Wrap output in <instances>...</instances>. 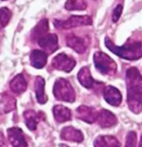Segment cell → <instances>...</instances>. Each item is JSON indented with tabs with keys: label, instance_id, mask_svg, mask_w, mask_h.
Returning <instances> with one entry per match:
<instances>
[{
	"label": "cell",
	"instance_id": "cell-1",
	"mask_svg": "<svg viewBox=\"0 0 142 147\" xmlns=\"http://www.w3.org/2000/svg\"><path fill=\"white\" fill-rule=\"evenodd\" d=\"M125 82L128 107L134 114H139L142 111V75L137 67L127 70Z\"/></svg>",
	"mask_w": 142,
	"mask_h": 147
},
{
	"label": "cell",
	"instance_id": "cell-2",
	"mask_svg": "<svg viewBox=\"0 0 142 147\" xmlns=\"http://www.w3.org/2000/svg\"><path fill=\"white\" fill-rule=\"evenodd\" d=\"M104 44L108 49L118 56L129 61L137 60L142 57V41L128 40L123 45H115L108 36L106 37Z\"/></svg>",
	"mask_w": 142,
	"mask_h": 147
},
{
	"label": "cell",
	"instance_id": "cell-3",
	"mask_svg": "<svg viewBox=\"0 0 142 147\" xmlns=\"http://www.w3.org/2000/svg\"><path fill=\"white\" fill-rule=\"evenodd\" d=\"M53 94L59 101L73 102L76 100V92L70 82L67 79L60 78L56 80L53 85Z\"/></svg>",
	"mask_w": 142,
	"mask_h": 147
},
{
	"label": "cell",
	"instance_id": "cell-4",
	"mask_svg": "<svg viewBox=\"0 0 142 147\" xmlns=\"http://www.w3.org/2000/svg\"><path fill=\"white\" fill-rule=\"evenodd\" d=\"M94 66L99 73L103 75H113L117 70V65L113 59L103 51H96L93 54Z\"/></svg>",
	"mask_w": 142,
	"mask_h": 147
},
{
	"label": "cell",
	"instance_id": "cell-5",
	"mask_svg": "<svg viewBox=\"0 0 142 147\" xmlns=\"http://www.w3.org/2000/svg\"><path fill=\"white\" fill-rule=\"evenodd\" d=\"M92 19L88 15H72L66 20H55L53 22L54 27L58 29H70L92 24Z\"/></svg>",
	"mask_w": 142,
	"mask_h": 147
},
{
	"label": "cell",
	"instance_id": "cell-6",
	"mask_svg": "<svg viewBox=\"0 0 142 147\" xmlns=\"http://www.w3.org/2000/svg\"><path fill=\"white\" fill-rule=\"evenodd\" d=\"M52 65L58 70L69 73L76 66V60L71 56L63 53H60L54 57L52 60Z\"/></svg>",
	"mask_w": 142,
	"mask_h": 147
},
{
	"label": "cell",
	"instance_id": "cell-7",
	"mask_svg": "<svg viewBox=\"0 0 142 147\" xmlns=\"http://www.w3.org/2000/svg\"><path fill=\"white\" fill-rule=\"evenodd\" d=\"M38 45L47 54H53L58 48V39L55 34H47L38 41Z\"/></svg>",
	"mask_w": 142,
	"mask_h": 147
},
{
	"label": "cell",
	"instance_id": "cell-8",
	"mask_svg": "<svg viewBox=\"0 0 142 147\" xmlns=\"http://www.w3.org/2000/svg\"><path fill=\"white\" fill-rule=\"evenodd\" d=\"M103 97L109 105L118 107L122 101V95L120 91L115 86L108 85L103 89Z\"/></svg>",
	"mask_w": 142,
	"mask_h": 147
},
{
	"label": "cell",
	"instance_id": "cell-9",
	"mask_svg": "<svg viewBox=\"0 0 142 147\" xmlns=\"http://www.w3.org/2000/svg\"><path fill=\"white\" fill-rule=\"evenodd\" d=\"M98 112L94 108L86 105H80L76 109V117L89 124L94 123L98 118Z\"/></svg>",
	"mask_w": 142,
	"mask_h": 147
},
{
	"label": "cell",
	"instance_id": "cell-10",
	"mask_svg": "<svg viewBox=\"0 0 142 147\" xmlns=\"http://www.w3.org/2000/svg\"><path fill=\"white\" fill-rule=\"evenodd\" d=\"M9 141L14 147H27V143L22 130L17 127L7 129Z\"/></svg>",
	"mask_w": 142,
	"mask_h": 147
},
{
	"label": "cell",
	"instance_id": "cell-11",
	"mask_svg": "<svg viewBox=\"0 0 142 147\" xmlns=\"http://www.w3.org/2000/svg\"><path fill=\"white\" fill-rule=\"evenodd\" d=\"M66 45L79 54L84 53L87 50V44L83 38L70 34L66 38Z\"/></svg>",
	"mask_w": 142,
	"mask_h": 147
},
{
	"label": "cell",
	"instance_id": "cell-12",
	"mask_svg": "<svg viewBox=\"0 0 142 147\" xmlns=\"http://www.w3.org/2000/svg\"><path fill=\"white\" fill-rule=\"evenodd\" d=\"M98 123L102 128H109L117 123V118L115 115L106 109H102L98 115Z\"/></svg>",
	"mask_w": 142,
	"mask_h": 147
},
{
	"label": "cell",
	"instance_id": "cell-13",
	"mask_svg": "<svg viewBox=\"0 0 142 147\" xmlns=\"http://www.w3.org/2000/svg\"><path fill=\"white\" fill-rule=\"evenodd\" d=\"M61 138L67 141L80 143L83 140L84 136L80 130L73 127H66L61 130Z\"/></svg>",
	"mask_w": 142,
	"mask_h": 147
},
{
	"label": "cell",
	"instance_id": "cell-14",
	"mask_svg": "<svg viewBox=\"0 0 142 147\" xmlns=\"http://www.w3.org/2000/svg\"><path fill=\"white\" fill-rule=\"evenodd\" d=\"M77 79L83 87L88 89H93L97 83L92 77L88 66H83L80 69L77 74Z\"/></svg>",
	"mask_w": 142,
	"mask_h": 147
},
{
	"label": "cell",
	"instance_id": "cell-15",
	"mask_svg": "<svg viewBox=\"0 0 142 147\" xmlns=\"http://www.w3.org/2000/svg\"><path fill=\"white\" fill-rule=\"evenodd\" d=\"M48 56L44 51L33 50L29 56L30 64L32 66L37 69L44 68L47 62Z\"/></svg>",
	"mask_w": 142,
	"mask_h": 147
},
{
	"label": "cell",
	"instance_id": "cell-16",
	"mask_svg": "<svg viewBox=\"0 0 142 147\" xmlns=\"http://www.w3.org/2000/svg\"><path fill=\"white\" fill-rule=\"evenodd\" d=\"M49 22L48 19L40 20L31 31V37L34 41H38L41 38L47 34L49 31Z\"/></svg>",
	"mask_w": 142,
	"mask_h": 147
},
{
	"label": "cell",
	"instance_id": "cell-17",
	"mask_svg": "<svg viewBox=\"0 0 142 147\" xmlns=\"http://www.w3.org/2000/svg\"><path fill=\"white\" fill-rule=\"evenodd\" d=\"M27 82L22 74L16 75L9 83L10 89L17 94H21L27 89Z\"/></svg>",
	"mask_w": 142,
	"mask_h": 147
},
{
	"label": "cell",
	"instance_id": "cell-18",
	"mask_svg": "<svg viewBox=\"0 0 142 147\" xmlns=\"http://www.w3.org/2000/svg\"><path fill=\"white\" fill-rule=\"evenodd\" d=\"M45 80L41 76H36L35 82L36 99L39 104H44L48 100V97L45 93Z\"/></svg>",
	"mask_w": 142,
	"mask_h": 147
},
{
	"label": "cell",
	"instance_id": "cell-19",
	"mask_svg": "<svg viewBox=\"0 0 142 147\" xmlns=\"http://www.w3.org/2000/svg\"><path fill=\"white\" fill-rule=\"evenodd\" d=\"M53 116L58 123H63L71 119L72 114L69 108L62 105H56L53 108Z\"/></svg>",
	"mask_w": 142,
	"mask_h": 147
},
{
	"label": "cell",
	"instance_id": "cell-20",
	"mask_svg": "<svg viewBox=\"0 0 142 147\" xmlns=\"http://www.w3.org/2000/svg\"><path fill=\"white\" fill-rule=\"evenodd\" d=\"M23 117L27 128L31 130H35L42 116L40 112L37 113L35 110H28L23 113Z\"/></svg>",
	"mask_w": 142,
	"mask_h": 147
},
{
	"label": "cell",
	"instance_id": "cell-21",
	"mask_svg": "<svg viewBox=\"0 0 142 147\" xmlns=\"http://www.w3.org/2000/svg\"><path fill=\"white\" fill-rule=\"evenodd\" d=\"M94 147H121V144L117 138L111 136H101L96 139Z\"/></svg>",
	"mask_w": 142,
	"mask_h": 147
},
{
	"label": "cell",
	"instance_id": "cell-22",
	"mask_svg": "<svg viewBox=\"0 0 142 147\" xmlns=\"http://www.w3.org/2000/svg\"><path fill=\"white\" fill-rule=\"evenodd\" d=\"M1 106L5 113H9L16 107V100L6 92L1 94Z\"/></svg>",
	"mask_w": 142,
	"mask_h": 147
},
{
	"label": "cell",
	"instance_id": "cell-23",
	"mask_svg": "<svg viewBox=\"0 0 142 147\" xmlns=\"http://www.w3.org/2000/svg\"><path fill=\"white\" fill-rule=\"evenodd\" d=\"M87 4L84 1H67L64 5V8L68 11L84 10L87 9Z\"/></svg>",
	"mask_w": 142,
	"mask_h": 147
},
{
	"label": "cell",
	"instance_id": "cell-24",
	"mask_svg": "<svg viewBox=\"0 0 142 147\" xmlns=\"http://www.w3.org/2000/svg\"><path fill=\"white\" fill-rule=\"evenodd\" d=\"M1 12V25L2 28L6 27L12 16L11 11L7 7H2L0 9Z\"/></svg>",
	"mask_w": 142,
	"mask_h": 147
},
{
	"label": "cell",
	"instance_id": "cell-25",
	"mask_svg": "<svg viewBox=\"0 0 142 147\" xmlns=\"http://www.w3.org/2000/svg\"><path fill=\"white\" fill-rule=\"evenodd\" d=\"M137 134L133 131L129 132L126 137L125 147H136Z\"/></svg>",
	"mask_w": 142,
	"mask_h": 147
},
{
	"label": "cell",
	"instance_id": "cell-26",
	"mask_svg": "<svg viewBox=\"0 0 142 147\" xmlns=\"http://www.w3.org/2000/svg\"><path fill=\"white\" fill-rule=\"evenodd\" d=\"M123 11V6L122 5H118L113 11L112 20L114 22H117L120 18Z\"/></svg>",
	"mask_w": 142,
	"mask_h": 147
},
{
	"label": "cell",
	"instance_id": "cell-27",
	"mask_svg": "<svg viewBox=\"0 0 142 147\" xmlns=\"http://www.w3.org/2000/svg\"><path fill=\"white\" fill-rule=\"evenodd\" d=\"M139 147H142V135L141 136V141H140V143H139Z\"/></svg>",
	"mask_w": 142,
	"mask_h": 147
},
{
	"label": "cell",
	"instance_id": "cell-28",
	"mask_svg": "<svg viewBox=\"0 0 142 147\" xmlns=\"http://www.w3.org/2000/svg\"><path fill=\"white\" fill-rule=\"evenodd\" d=\"M60 147H69L68 146L66 145V144H60Z\"/></svg>",
	"mask_w": 142,
	"mask_h": 147
}]
</instances>
